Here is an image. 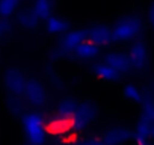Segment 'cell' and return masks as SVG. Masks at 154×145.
<instances>
[{
	"label": "cell",
	"instance_id": "cell-1",
	"mask_svg": "<svg viewBox=\"0 0 154 145\" xmlns=\"http://www.w3.org/2000/svg\"><path fill=\"white\" fill-rule=\"evenodd\" d=\"M75 125V115L74 113H63L54 118L47 119L42 124V128L45 133L51 134V136H63L69 131H72Z\"/></svg>",
	"mask_w": 154,
	"mask_h": 145
},
{
	"label": "cell",
	"instance_id": "cell-2",
	"mask_svg": "<svg viewBox=\"0 0 154 145\" xmlns=\"http://www.w3.org/2000/svg\"><path fill=\"white\" fill-rule=\"evenodd\" d=\"M145 57H146V51H145L143 45L137 44V45L133 48V60H134L136 63H142V62H145Z\"/></svg>",
	"mask_w": 154,
	"mask_h": 145
},
{
	"label": "cell",
	"instance_id": "cell-3",
	"mask_svg": "<svg viewBox=\"0 0 154 145\" xmlns=\"http://www.w3.org/2000/svg\"><path fill=\"white\" fill-rule=\"evenodd\" d=\"M60 140H62L65 145H72V143H75L77 140H79V133H75V131H69V133L63 134V136L60 137Z\"/></svg>",
	"mask_w": 154,
	"mask_h": 145
},
{
	"label": "cell",
	"instance_id": "cell-4",
	"mask_svg": "<svg viewBox=\"0 0 154 145\" xmlns=\"http://www.w3.org/2000/svg\"><path fill=\"white\" fill-rule=\"evenodd\" d=\"M149 20H151V24H152V27H154V6L149 9Z\"/></svg>",
	"mask_w": 154,
	"mask_h": 145
}]
</instances>
